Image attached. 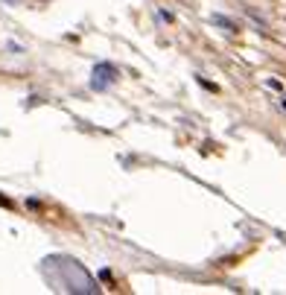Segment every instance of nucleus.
Here are the masks:
<instances>
[{
	"label": "nucleus",
	"instance_id": "obj_4",
	"mask_svg": "<svg viewBox=\"0 0 286 295\" xmlns=\"http://www.w3.org/2000/svg\"><path fill=\"white\" fill-rule=\"evenodd\" d=\"M0 205H3V208H9V199H6V196H0Z\"/></svg>",
	"mask_w": 286,
	"mask_h": 295
},
{
	"label": "nucleus",
	"instance_id": "obj_3",
	"mask_svg": "<svg viewBox=\"0 0 286 295\" xmlns=\"http://www.w3.org/2000/svg\"><path fill=\"white\" fill-rule=\"evenodd\" d=\"M199 85H202V88H207V91H213V94H216V91H219V88H216V85H213V82H207V79H204V76H199Z\"/></svg>",
	"mask_w": 286,
	"mask_h": 295
},
{
	"label": "nucleus",
	"instance_id": "obj_2",
	"mask_svg": "<svg viewBox=\"0 0 286 295\" xmlns=\"http://www.w3.org/2000/svg\"><path fill=\"white\" fill-rule=\"evenodd\" d=\"M210 21H213V24H216V27H222V30H231V33H234V30H237V24H234V21H231V18H225V15H213V18H210Z\"/></svg>",
	"mask_w": 286,
	"mask_h": 295
},
{
	"label": "nucleus",
	"instance_id": "obj_1",
	"mask_svg": "<svg viewBox=\"0 0 286 295\" xmlns=\"http://www.w3.org/2000/svg\"><path fill=\"white\" fill-rule=\"evenodd\" d=\"M117 82V67L108 65V62H99L94 67V79H91V88L94 91H105V88H111Z\"/></svg>",
	"mask_w": 286,
	"mask_h": 295
}]
</instances>
